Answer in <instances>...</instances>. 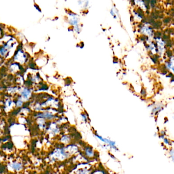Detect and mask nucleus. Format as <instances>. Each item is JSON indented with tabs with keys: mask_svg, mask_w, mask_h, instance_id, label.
I'll list each match as a JSON object with an SVG mask.
<instances>
[{
	"mask_svg": "<svg viewBox=\"0 0 174 174\" xmlns=\"http://www.w3.org/2000/svg\"><path fill=\"white\" fill-rule=\"evenodd\" d=\"M10 47H11L10 44H9V43H7L4 47H2L1 49L0 50V55L3 56L7 54V53L8 52V50L10 49Z\"/></svg>",
	"mask_w": 174,
	"mask_h": 174,
	"instance_id": "f257e3e1",
	"label": "nucleus"
},
{
	"mask_svg": "<svg viewBox=\"0 0 174 174\" xmlns=\"http://www.w3.org/2000/svg\"><path fill=\"white\" fill-rule=\"evenodd\" d=\"M21 95L24 99H28L29 98V97L31 95V92L30 91V90H29L28 89L26 88L22 91Z\"/></svg>",
	"mask_w": 174,
	"mask_h": 174,
	"instance_id": "f03ea898",
	"label": "nucleus"
},
{
	"mask_svg": "<svg viewBox=\"0 0 174 174\" xmlns=\"http://www.w3.org/2000/svg\"><path fill=\"white\" fill-rule=\"evenodd\" d=\"M38 117H40L41 118H43L44 119H50L53 118V115L49 113H42L40 115V116H38Z\"/></svg>",
	"mask_w": 174,
	"mask_h": 174,
	"instance_id": "7ed1b4c3",
	"label": "nucleus"
},
{
	"mask_svg": "<svg viewBox=\"0 0 174 174\" xmlns=\"http://www.w3.org/2000/svg\"><path fill=\"white\" fill-rule=\"evenodd\" d=\"M11 167L15 170H20L22 169V165L20 163H13L11 164Z\"/></svg>",
	"mask_w": 174,
	"mask_h": 174,
	"instance_id": "20e7f679",
	"label": "nucleus"
}]
</instances>
